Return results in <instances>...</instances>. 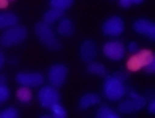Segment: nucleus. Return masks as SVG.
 <instances>
[{
	"label": "nucleus",
	"instance_id": "34",
	"mask_svg": "<svg viewBox=\"0 0 155 118\" xmlns=\"http://www.w3.org/2000/svg\"><path fill=\"white\" fill-rule=\"evenodd\" d=\"M131 2H133V3H136V5H139V3H142L144 0H131Z\"/></svg>",
	"mask_w": 155,
	"mask_h": 118
},
{
	"label": "nucleus",
	"instance_id": "30",
	"mask_svg": "<svg viewBox=\"0 0 155 118\" xmlns=\"http://www.w3.org/2000/svg\"><path fill=\"white\" fill-rule=\"evenodd\" d=\"M5 62H7V58H5V53L0 50V70L3 68V65H5Z\"/></svg>",
	"mask_w": 155,
	"mask_h": 118
},
{
	"label": "nucleus",
	"instance_id": "13",
	"mask_svg": "<svg viewBox=\"0 0 155 118\" xmlns=\"http://www.w3.org/2000/svg\"><path fill=\"white\" fill-rule=\"evenodd\" d=\"M57 32L60 36H65V37H70L74 34V24L70 18H60L58 19V26H57Z\"/></svg>",
	"mask_w": 155,
	"mask_h": 118
},
{
	"label": "nucleus",
	"instance_id": "26",
	"mask_svg": "<svg viewBox=\"0 0 155 118\" xmlns=\"http://www.w3.org/2000/svg\"><path fill=\"white\" fill-rule=\"evenodd\" d=\"M115 78H116V79H120V81H126V79H128V73H126V71H116L115 73V75H113Z\"/></svg>",
	"mask_w": 155,
	"mask_h": 118
},
{
	"label": "nucleus",
	"instance_id": "8",
	"mask_svg": "<svg viewBox=\"0 0 155 118\" xmlns=\"http://www.w3.org/2000/svg\"><path fill=\"white\" fill-rule=\"evenodd\" d=\"M15 79L19 86H26V87H39L42 86L44 83V75L39 71H21V73H16Z\"/></svg>",
	"mask_w": 155,
	"mask_h": 118
},
{
	"label": "nucleus",
	"instance_id": "21",
	"mask_svg": "<svg viewBox=\"0 0 155 118\" xmlns=\"http://www.w3.org/2000/svg\"><path fill=\"white\" fill-rule=\"evenodd\" d=\"M74 0H48L50 3V8H55V10H60V12H65L73 5Z\"/></svg>",
	"mask_w": 155,
	"mask_h": 118
},
{
	"label": "nucleus",
	"instance_id": "17",
	"mask_svg": "<svg viewBox=\"0 0 155 118\" xmlns=\"http://www.w3.org/2000/svg\"><path fill=\"white\" fill-rule=\"evenodd\" d=\"M63 13H65V12H60V10L50 8V10H47V12L44 13V19H42V21L52 26L53 23H57L60 18H63Z\"/></svg>",
	"mask_w": 155,
	"mask_h": 118
},
{
	"label": "nucleus",
	"instance_id": "35",
	"mask_svg": "<svg viewBox=\"0 0 155 118\" xmlns=\"http://www.w3.org/2000/svg\"><path fill=\"white\" fill-rule=\"evenodd\" d=\"M8 2H15V0H8Z\"/></svg>",
	"mask_w": 155,
	"mask_h": 118
},
{
	"label": "nucleus",
	"instance_id": "18",
	"mask_svg": "<svg viewBox=\"0 0 155 118\" xmlns=\"http://www.w3.org/2000/svg\"><path fill=\"white\" fill-rule=\"evenodd\" d=\"M126 94L129 96V99H133V100H134V104L139 107V110H140V109H144L145 104H147V99H145L144 96L137 94V92H136L133 87H126Z\"/></svg>",
	"mask_w": 155,
	"mask_h": 118
},
{
	"label": "nucleus",
	"instance_id": "28",
	"mask_svg": "<svg viewBox=\"0 0 155 118\" xmlns=\"http://www.w3.org/2000/svg\"><path fill=\"white\" fill-rule=\"evenodd\" d=\"M128 50H129L131 53H136V52L139 50V46H137L136 42H129V44H128Z\"/></svg>",
	"mask_w": 155,
	"mask_h": 118
},
{
	"label": "nucleus",
	"instance_id": "7",
	"mask_svg": "<svg viewBox=\"0 0 155 118\" xmlns=\"http://www.w3.org/2000/svg\"><path fill=\"white\" fill-rule=\"evenodd\" d=\"M124 31V21L120 16H110L108 19H105L102 24V34L108 37H118Z\"/></svg>",
	"mask_w": 155,
	"mask_h": 118
},
{
	"label": "nucleus",
	"instance_id": "29",
	"mask_svg": "<svg viewBox=\"0 0 155 118\" xmlns=\"http://www.w3.org/2000/svg\"><path fill=\"white\" fill-rule=\"evenodd\" d=\"M118 3H120L121 8H129L131 5H133V2H131V0H118Z\"/></svg>",
	"mask_w": 155,
	"mask_h": 118
},
{
	"label": "nucleus",
	"instance_id": "20",
	"mask_svg": "<svg viewBox=\"0 0 155 118\" xmlns=\"http://www.w3.org/2000/svg\"><path fill=\"white\" fill-rule=\"evenodd\" d=\"M95 116L97 118H118L120 113L115 112L113 109H110V107H107V105H100L99 110L95 112Z\"/></svg>",
	"mask_w": 155,
	"mask_h": 118
},
{
	"label": "nucleus",
	"instance_id": "12",
	"mask_svg": "<svg viewBox=\"0 0 155 118\" xmlns=\"http://www.w3.org/2000/svg\"><path fill=\"white\" fill-rule=\"evenodd\" d=\"M100 104V96L99 94H95V92H86V94H82L81 96V99H79V109L81 110H87V109H91V107H94V105H99Z\"/></svg>",
	"mask_w": 155,
	"mask_h": 118
},
{
	"label": "nucleus",
	"instance_id": "3",
	"mask_svg": "<svg viewBox=\"0 0 155 118\" xmlns=\"http://www.w3.org/2000/svg\"><path fill=\"white\" fill-rule=\"evenodd\" d=\"M104 96L107 97L108 100H121V97L126 94V86L123 81L116 79V78L111 75V76H105V81H104Z\"/></svg>",
	"mask_w": 155,
	"mask_h": 118
},
{
	"label": "nucleus",
	"instance_id": "25",
	"mask_svg": "<svg viewBox=\"0 0 155 118\" xmlns=\"http://www.w3.org/2000/svg\"><path fill=\"white\" fill-rule=\"evenodd\" d=\"M144 71H145V73H149V75L155 73V60H153V62H150V63H147V65L144 66Z\"/></svg>",
	"mask_w": 155,
	"mask_h": 118
},
{
	"label": "nucleus",
	"instance_id": "9",
	"mask_svg": "<svg viewBox=\"0 0 155 118\" xmlns=\"http://www.w3.org/2000/svg\"><path fill=\"white\" fill-rule=\"evenodd\" d=\"M102 50H104V55L108 58V60H121V58L124 57L126 53V47L123 46V42L120 41H108L104 44V47H102Z\"/></svg>",
	"mask_w": 155,
	"mask_h": 118
},
{
	"label": "nucleus",
	"instance_id": "4",
	"mask_svg": "<svg viewBox=\"0 0 155 118\" xmlns=\"http://www.w3.org/2000/svg\"><path fill=\"white\" fill-rule=\"evenodd\" d=\"M61 99L60 92H58V87L48 84V86H42L37 92V100L44 109H50L52 105L58 104Z\"/></svg>",
	"mask_w": 155,
	"mask_h": 118
},
{
	"label": "nucleus",
	"instance_id": "2",
	"mask_svg": "<svg viewBox=\"0 0 155 118\" xmlns=\"http://www.w3.org/2000/svg\"><path fill=\"white\" fill-rule=\"evenodd\" d=\"M26 37H28V29L24 26L16 24V26L3 29V32L0 34V46L2 47L18 46V44H21L23 41H26Z\"/></svg>",
	"mask_w": 155,
	"mask_h": 118
},
{
	"label": "nucleus",
	"instance_id": "10",
	"mask_svg": "<svg viewBox=\"0 0 155 118\" xmlns=\"http://www.w3.org/2000/svg\"><path fill=\"white\" fill-rule=\"evenodd\" d=\"M133 28H134V31L137 34L147 36L150 41H155V24L150 21V19H145V18L136 19L134 24H133Z\"/></svg>",
	"mask_w": 155,
	"mask_h": 118
},
{
	"label": "nucleus",
	"instance_id": "6",
	"mask_svg": "<svg viewBox=\"0 0 155 118\" xmlns=\"http://www.w3.org/2000/svg\"><path fill=\"white\" fill-rule=\"evenodd\" d=\"M66 76H68V66L65 63H53L47 71L48 81H50V84L55 86V87H60V86L65 84Z\"/></svg>",
	"mask_w": 155,
	"mask_h": 118
},
{
	"label": "nucleus",
	"instance_id": "27",
	"mask_svg": "<svg viewBox=\"0 0 155 118\" xmlns=\"http://www.w3.org/2000/svg\"><path fill=\"white\" fill-rule=\"evenodd\" d=\"M145 105H147L149 113H155V99H149V102Z\"/></svg>",
	"mask_w": 155,
	"mask_h": 118
},
{
	"label": "nucleus",
	"instance_id": "16",
	"mask_svg": "<svg viewBox=\"0 0 155 118\" xmlns=\"http://www.w3.org/2000/svg\"><path fill=\"white\" fill-rule=\"evenodd\" d=\"M136 112H139V107L134 104L133 99H126L120 102L118 113H136Z\"/></svg>",
	"mask_w": 155,
	"mask_h": 118
},
{
	"label": "nucleus",
	"instance_id": "15",
	"mask_svg": "<svg viewBox=\"0 0 155 118\" xmlns=\"http://www.w3.org/2000/svg\"><path fill=\"white\" fill-rule=\"evenodd\" d=\"M86 71L87 73H91V75H95V76H107V68L102 65V63H97V62H89L87 63V66H86Z\"/></svg>",
	"mask_w": 155,
	"mask_h": 118
},
{
	"label": "nucleus",
	"instance_id": "19",
	"mask_svg": "<svg viewBox=\"0 0 155 118\" xmlns=\"http://www.w3.org/2000/svg\"><path fill=\"white\" fill-rule=\"evenodd\" d=\"M16 99L21 102V104H29L32 100V92H31V87H26V86H21L19 89L16 91Z\"/></svg>",
	"mask_w": 155,
	"mask_h": 118
},
{
	"label": "nucleus",
	"instance_id": "23",
	"mask_svg": "<svg viewBox=\"0 0 155 118\" xmlns=\"http://www.w3.org/2000/svg\"><path fill=\"white\" fill-rule=\"evenodd\" d=\"M18 116H19V112L13 109V107H8V109L0 112V118H18Z\"/></svg>",
	"mask_w": 155,
	"mask_h": 118
},
{
	"label": "nucleus",
	"instance_id": "31",
	"mask_svg": "<svg viewBox=\"0 0 155 118\" xmlns=\"http://www.w3.org/2000/svg\"><path fill=\"white\" fill-rule=\"evenodd\" d=\"M8 5V0H0V8H5Z\"/></svg>",
	"mask_w": 155,
	"mask_h": 118
},
{
	"label": "nucleus",
	"instance_id": "32",
	"mask_svg": "<svg viewBox=\"0 0 155 118\" xmlns=\"http://www.w3.org/2000/svg\"><path fill=\"white\" fill-rule=\"evenodd\" d=\"M7 83V76L5 75H0V84H5Z\"/></svg>",
	"mask_w": 155,
	"mask_h": 118
},
{
	"label": "nucleus",
	"instance_id": "5",
	"mask_svg": "<svg viewBox=\"0 0 155 118\" xmlns=\"http://www.w3.org/2000/svg\"><path fill=\"white\" fill-rule=\"evenodd\" d=\"M153 60H155V57H153L152 50L145 49V50H137L136 53H133V57L128 60L126 66H128L129 71H139V70H142L147 63L153 62Z\"/></svg>",
	"mask_w": 155,
	"mask_h": 118
},
{
	"label": "nucleus",
	"instance_id": "14",
	"mask_svg": "<svg viewBox=\"0 0 155 118\" xmlns=\"http://www.w3.org/2000/svg\"><path fill=\"white\" fill-rule=\"evenodd\" d=\"M18 24V15L15 13H0V29H7Z\"/></svg>",
	"mask_w": 155,
	"mask_h": 118
},
{
	"label": "nucleus",
	"instance_id": "33",
	"mask_svg": "<svg viewBox=\"0 0 155 118\" xmlns=\"http://www.w3.org/2000/svg\"><path fill=\"white\" fill-rule=\"evenodd\" d=\"M10 65H16V63H18V58H10Z\"/></svg>",
	"mask_w": 155,
	"mask_h": 118
},
{
	"label": "nucleus",
	"instance_id": "22",
	"mask_svg": "<svg viewBox=\"0 0 155 118\" xmlns=\"http://www.w3.org/2000/svg\"><path fill=\"white\" fill-rule=\"evenodd\" d=\"M52 112V116L53 118H66V110H65V107H63L60 102H58V104H55V105H52L50 109H48Z\"/></svg>",
	"mask_w": 155,
	"mask_h": 118
},
{
	"label": "nucleus",
	"instance_id": "24",
	"mask_svg": "<svg viewBox=\"0 0 155 118\" xmlns=\"http://www.w3.org/2000/svg\"><path fill=\"white\" fill-rule=\"evenodd\" d=\"M10 99V89L7 87V84H0V104L7 102Z\"/></svg>",
	"mask_w": 155,
	"mask_h": 118
},
{
	"label": "nucleus",
	"instance_id": "1",
	"mask_svg": "<svg viewBox=\"0 0 155 118\" xmlns=\"http://www.w3.org/2000/svg\"><path fill=\"white\" fill-rule=\"evenodd\" d=\"M34 32H36V36L39 37L41 44L44 47H47L48 50H60L61 49V44L57 39L50 24L39 21V23H36V26H34Z\"/></svg>",
	"mask_w": 155,
	"mask_h": 118
},
{
	"label": "nucleus",
	"instance_id": "11",
	"mask_svg": "<svg viewBox=\"0 0 155 118\" xmlns=\"http://www.w3.org/2000/svg\"><path fill=\"white\" fill-rule=\"evenodd\" d=\"M97 57V44L94 39H86L79 47V58L82 62L89 63Z\"/></svg>",
	"mask_w": 155,
	"mask_h": 118
}]
</instances>
